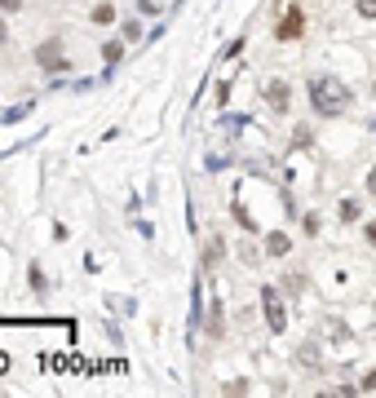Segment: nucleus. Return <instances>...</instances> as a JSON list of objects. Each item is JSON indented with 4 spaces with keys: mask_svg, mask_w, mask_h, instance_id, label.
Returning <instances> with one entry per match:
<instances>
[{
    "mask_svg": "<svg viewBox=\"0 0 376 398\" xmlns=\"http://www.w3.org/2000/svg\"><path fill=\"white\" fill-rule=\"evenodd\" d=\"M310 102H314V111H323V115H341L350 106V89L336 76H314L310 80Z\"/></svg>",
    "mask_w": 376,
    "mask_h": 398,
    "instance_id": "obj_1",
    "label": "nucleus"
},
{
    "mask_svg": "<svg viewBox=\"0 0 376 398\" xmlns=\"http://www.w3.org/2000/svg\"><path fill=\"white\" fill-rule=\"evenodd\" d=\"M261 310H265V328H270V332H284V328H288L284 301L275 297V288H261Z\"/></svg>",
    "mask_w": 376,
    "mask_h": 398,
    "instance_id": "obj_2",
    "label": "nucleus"
},
{
    "mask_svg": "<svg viewBox=\"0 0 376 398\" xmlns=\"http://www.w3.org/2000/svg\"><path fill=\"white\" fill-rule=\"evenodd\" d=\"M35 63L44 71H63L67 67V53H63V40H44L40 49H35Z\"/></svg>",
    "mask_w": 376,
    "mask_h": 398,
    "instance_id": "obj_3",
    "label": "nucleus"
},
{
    "mask_svg": "<svg viewBox=\"0 0 376 398\" xmlns=\"http://www.w3.org/2000/svg\"><path fill=\"white\" fill-rule=\"evenodd\" d=\"M301 22H306V18H301V9H293V14H288L284 22H279V40H297V35H301Z\"/></svg>",
    "mask_w": 376,
    "mask_h": 398,
    "instance_id": "obj_4",
    "label": "nucleus"
},
{
    "mask_svg": "<svg viewBox=\"0 0 376 398\" xmlns=\"http://www.w3.org/2000/svg\"><path fill=\"white\" fill-rule=\"evenodd\" d=\"M265 98H270L275 111H288V84L284 80H270V84H265Z\"/></svg>",
    "mask_w": 376,
    "mask_h": 398,
    "instance_id": "obj_5",
    "label": "nucleus"
},
{
    "mask_svg": "<svg viewBox=\"0 0 376 398\" xmlns=\"http://www.w3.org/2000/svg\"><path fill=\"white\" fill-rule=\"evenodd\" d=\"M288 248H293V239H288L284 231H270V235H265V252H270V257H284Z\"/></svg>",
    "mask_w": 376,
    "mask_h": 398,
    "instance_id": "obj_6",
    "label": "nucleus"
},
{
    "mask_svg": "<svg viewBox=\"0 0 376 398\" xmlns=\"http://www.w3.org/2000/svg\"><path fill=\"white\" fill-rule=\"evenodd\" d=\"M297 363H301V367H319V354H314V345H301V349H297Z\"/></svg>",
    "mask_w": 376,
    "mask_h": 398,
    "instance_id": "obj_7",
    "label": "nucleus"
},
{
    "mask_svg": "<svg viewBox=\"0 0 376 398\" xmlns=\"http://www.w3.org/2000/svg\"><path fill=\"white\" fill-rule=\"evenodd\" d=\"M93 22H98V27H106V22H115V9H111V5H98V9H93Z\"/></svg>",
    "mask_w": 376,
    "mask_h": 398,
    "instance_id": "obj_8",
    "label": "nucleus"
},
{
    "mask_svg": "<svg viewBox=\"0 0 376 398\" xmlns=\"http://www.w3.org/2000/svg\"><path fill=\"white\" fill-rule=\"evenodd\" d=\"M341 222H359V199H341Z\"/></svg>",
    "mask_w": 376,
    "mask_h": 398,
    "instance_id": "obj_9",
    "label": "nucleus"
},
{
    "mask_svg": "<svg viewBox=\"0 0 376 398\" xmlns=\"http://www.w3.org/2000/svg\"><path fill=\"white\" fill-rule=\"evenodd\" d=\"M124 40H142V27L133 18H124Z\"/></svg>",
    "mask_w": 376,
    "mask_h": 398,
    "instance_id": "obj_10",
    "label": "nucleus"
},
{
    "mask_svg": "<svg viewBox=\"0 0 376 398\" xmlns=\"http://www.w3.org/2000/svg\"><path fill=\"white\" fill-rule=\"evenodd\" d=\"M301 226H306V235H319V217H314V213L301 217Z\"/></svg>",
    "mask_w": 376,
    "mask_h": 398,
    "instance_id": "obj_11",
    "label": "nucleus"
},
{
    "mask_svg": "<svg viewBox=\"0 0 376 398\" xmlns=\"http://www.w3.org/2000/svg\"><path fill=\"white\" fill-rule=\"evenodd\" d=\"M359 14L363 18H376V0H359Z\"/></svg>",
    "mask_w": 376,
    "mask_h": 398,
    "instance_id": "obj_12",
    "label": "nucleus"
},
{
    "mask_svg": "<svg viewBox=\"0 0 376 398\" xmlns=\"http://www.w3.org/2000/svg\"><path fill=\"white\" fill-rule=\"evenodd\" d=\"M22 9V0H0V14H18Z\"/></svg>",
    "mask_w": 376,
    "mask_h": 398,
    "instance_id": "obj_13",
    "label": "nucleus"
},
{
    "mask_svg": "<svg viewBox=\"0 0 376 398\" xmlns=\"http://www.w3.org/2000/svg\"><path fill=\"white\" fill-rule=\"evenodd\" d=\"M359 390H376V367L368 372V376H363V385H359Z\"/></svg>",
    "mask_w": 376,
    "mask_h": 398,
    "instance_id": "obj_14",
    "label": "nucleus"
},
{
    "mask_svg": "<svg viewBox=\"0 0 376 398\" xmlns=\"http://www.w3.org/2000/svg\"><path fill=\"white\" fill-rule=\"evenodd\" d=\"M368 195H376V168L368 173Z\"/></svg>",
    "mask_w": 376,
    "mask_h": 398,
    "instance_id": "obj_15",
    "label": "nucleus"
},
{
    "mask_svg": "<svg viewBox=\"0 0 376 398\" xmlns=\"http://www.w3.org/2000/svg\"><path fill=\"white\" fill-rule=\"evenodd\" d=\"M368 244H376V222H368Z\"/></svg>",
    "mask_w": 376,
    "mask_h": 398,
    "instance_id": "obj_16",
    "label": "nucleus"
},
{
    "mask_svg": "<svg viewBox=\"0 0 376 398\" xmlns=\"http://www.w3.org/2000/svg\"><path fill=\"white\" fill-rule=\"evenodd\" d=\"M0 40H5V22H0Z\"/></svg>",
    "mask_w": 376,
    "mask_h": 398,
    "instance_id": "obj_17",
    "label": "nucleus"
},
{
    "mask_svg": "<svg viewBox=\"0 0 376 398\" xmlns=\"http://www.w3.org/2000/svg\"><path fill=\"white\" fill-rule=\"evenodd\" d=\"M372 93H376V84H372Z\"/></svg>",
    "mask_w": 376,
    "mask_h": 398,
    "instance_id": "obj_18",
    "label": "nucleus"
}]
</instances>
